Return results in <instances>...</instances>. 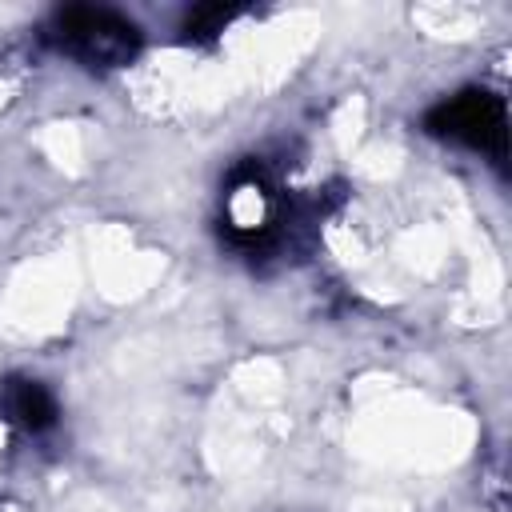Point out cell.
<instances>
[{"label":"cell","mask_w":512,"mask_h":512,"mask_svg":"<svg viewBox=\"0 0 512 512\" xmlns=\"http://www.w3.org/2000/svg\"><path fill=\"white\" fill-rule=\"evenodd\" d=\"M52 36L88 68H124L140 52V28L108 8H64L52 20Z\"/></svg>","instance_id":"6da1fadb"},{"label":"cell","mask_w":512,"mask_h":512,"mask_svg":"<svg viewBox=\"0 0 512 512\" xmlns=\"http://www.w3.org/2000/svg\"><path fill=\"white\" fill-rule=\"evenodd\" d=\"M4 412L20 428L40 432V428H48L56 420V400H52V392L40 380H20L16 376V380L4 384Z\"/></svg>","instance_id":"3957f363"},{"label":"cell","mask_w":512,"mask_h":512,"mask_svg":"<svg viewBox=\"0 0 512 512\" xmlns=\"http://www.w3.org/2000/svg\"><path fill=\"white\" fill-rule=\"evenodd\" d=\"M424 128L432 136H452L468 148H480L496 160L508 156V112H504V100L496 92L468 88L452 100H440L424 116Z\"/></svg>","instance_id":"7a4b0ae2"},{"label":"cell","mask_w":512,"mask_h":512,"mask_svg":"<svg viewBox=\"0 0 512 512\" xmlns=\"http://www.w3.org/2000/svg\"><path fill=\"white\" fill-rule=\"evenodd\" d=\"M236 16V8H224V4H196L188 16H184V36L188 40H212L216 32H224V24Z\"/></svg>","instance_id":"277c9868"}]
</instances>
